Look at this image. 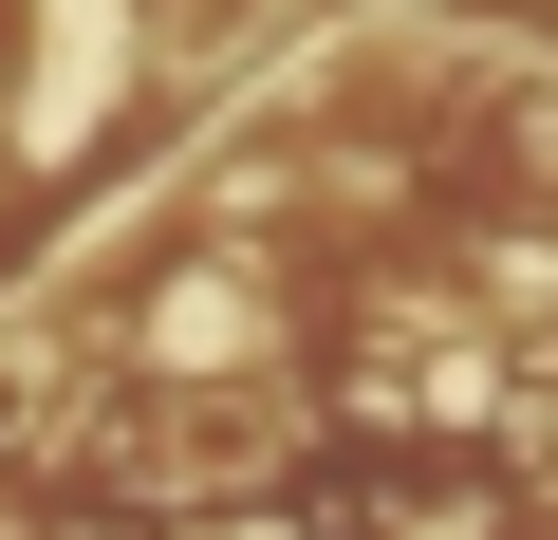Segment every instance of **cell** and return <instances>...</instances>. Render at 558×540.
<instances>
[{
  "mask_svg": "<svg viewBox=\"0 0 558 540\" xmlns=\"http://www.w3.org/2000/svg\"><path fill=\"white\" fill-rule=\"evenodd\" d=\"M242 317H260L242 280H168V299H149V355H168V373H223V355H242Z\"/></svg>",
  "mask_w": 558,
  "mask_h": 540,
  "instance_id": "obj_1",
  "label": "cell"
}]
</instances>
